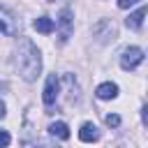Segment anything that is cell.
Instances as JSON below:
<instances>
[{
	"label": "cell",
	"mask_w": 148,
	"mask_h": 148,
	"mask_svg": "<svg viewBox=\"0 0 148 148\" xmlns=\"http://www.w3.org/2000/svg\"><path fill=\"white\" fill-rule=\"evenodd\" d=\"M72 30H74L72 9H69V7H62L60 14H58V37H60V44H65V42L72 37Z\"/></svg>",
	"instance_id": "cell-2"
},
{
	"label": "cell",
	"mask_w": 148,
	"mask_h": 148,
	"mask_svg": "<svg viewBox=\"0 0 148 148\" xmlns=\"http://www.w3.org/2000/svg\"><path fill=\"white\" fill-rule=\"evenodd\" d=\"M146 14H148V7H139L136 12H132L130 16H127V28H132V30H139L141 28V23H143V18H146Z\"/></svg>",
	"instance_id": "cell-9"
},
{
	"label": "cell",
	"mask_w": 148,
	"mask_h": 148,
	"mask_svg": "<svg viewBox=\"0 0 148 148\" xmlns=\"http://www.w3.org/2000/svg\"><path fill=\"white\" fill-rule=\"evenodd\" d=\"M141 60H143V51H141L139 46H130V49H125L123 56H120V67H123L125 72H130V69L139 67Z\"/></svg>",
	"instance_id": "cell-3"
},
{
	"label": "cell",
	"mask_w": 148,
	"mask_h": 148,
	"mask_svg": "<svg viewBox=\"0 0 148 148\" xmlns=\"http://www.w3.org/2000/svg\"><path fill=\"white\" fill-rule=\"evenodd\" d=\"M16 69L25 81H35L42 72V56L39 49L28 39L21 37L18 39V49H16Z\"/></svg>",
	"instance_id": "cell-1"
},
{
	"label": "cell",
	"mask_w": 148,
	"mask_h": 148,
	"mask_svg": "<svg viewBox=\"0 0 148 148\" xmlns=\"http://www.w3.org/2000/svg\"><path fill=\"white\" fill-rule=\"evenodd\" d=\"M141 120H143V125H148V104H143V109H141Z\"/></svg>",
	"instance_id": "cell-15"
},
{
	"label": "cell",
	"mask_w": 148,
	"mask_h": 148,
	"mask_svg": "<svg viewBox=\"0 0 148 148\" xmlns=\"http://www.w3.org/2000/svg\"><path fill=\"white\" fill-rule=\"evenodd\" d=\"M5 113H7V111H5V104L0 102V118H5Z\"/></svg>",
	"instance_id": "cell-16"
},
{
	"label": "cell",
	"mask_w": 148,
	"mask_h": 148,
	"mask_svg": "<svg viewBox=\"0 0 148 148\" xmlns=\"http://www.w3.org/2000/svg\"><path fill=\"white\" fill-rule=\"evenodd\" d=\"M49 134L56 136V139H60V141H67L69 139V127L65 123H51L49 125Z\"/></svg>",
	"instance_id": "cell-10"
},
{
	"label": "cell",
	"mask_w": 148,
	"mask_h": 148,
	"mask_svg": "<svg viewBox=\"0 0 148 148\" xmlns=\"http://www.w3.org/2000/svg\"><path fill=\"white\" fill-rule=\"evenodd\" d=\"M9 141H12V136H9L7 132L0 130V146H9Z\"/></svg>",
	"instance_id": "cell-14"
},
{
	"label": "cell",
	"mask_w": 148,
	"mask_h": 148,
	"mask_svg": "<svg viewBox=\"0 0 148 148\" xmlns=\"http://www.w3.org/2000/svg\"><path fill=\"white\" fill-rule=\"evenodd\" d=\"M92 35L99 39V42H109L116 37V25L109 21V18H99L95 25H92Z\"/></svg>",
	"instance_id": "cell-5"
},
{
	"label": "cell",
	"mask_w": 148,
	"mask_h": 148,
	"mask_svg": "<svg viewBox=\"0 0 148 148\" xmlns=\"http://www.w3.org/2000/svg\"><path fill=\"white\" fill-rule=\"evenodd\" d=\"M79 139H81L83 143H92V141L99 139V132H97V127H95L92 123H83L81 130H79Z\"/></svg>",
	"instance_id": "cell-8"
},
{
	"label": "cell",
	"mask_w": 148,
	"mask_h": 148,
	"mask_svg": "<svg viewBox=\"0 0 148 148\" xmlns=\"http://www.w3.org/2000/svg\"><path fill=\"white\" fill-rule=\"evenodd\" d=\"M0 32L2 35H9V37H14L18 32V25H16L14 14L9 9H5V7H0Z\"/></svg>",
	"instance_id": "cell-6"
},
{
	"label": "cell",
	"mask_w": 148,
	"mask_h": 148,
	"mask_svg": "<svg viewBox=\"0 0 148 148\" xmlns=\"http://www.w3.org/2000/svg\"><path fill=\"white\" fill-rule=\"evenodd\" d=\"M136 2H139V0H118V7H120V9H130V7L136 5Z\"/></svg>",
	"instance_id": "cell-13"
},
{
	"label": "cell",
	"mask_w": 148,
	"mask_h": 148,
	"mask_svg": "<svg viewBox=\"0 0 148 148\" xmlns=\"http://www.w3.org/2000/svg\"><path fill=\"white\" fill-rule=\"evenodd\" d=\"M32 28L37 32H42V35H49V32H53V21L49 16H39V18L32 21Z\"/></svg>",
	"instance_id": "cell-11"
},
{
	"label": "cell",
	"mask_w": 148,
	"mask_h": 148,
	"mask_svg": "<svg viewBox=\"0 0 148 148\" xmlns=\"http://www.w3.org/2000/svg\"><path fill=\"white\" fill-rule=\"evenodd\" d=\"M104 120H106L109 127H118V125H120V116H116V113H109Z\"/></svg>",
	"instance_id": "cell-12"
},
{
	"label": "cell",
	"mask_w": 148,
	"mask_h": 148,
	"mask_svg": "<svg viewBox=\"0 0 148 148\" xmlns=\"http://www.w3.org/2000/svg\"><path fill=\"white\" fill-rule=\"evenodd\" d=\"M95 95H97L99 99H116V97H118V86H116V83H111V81L99 83V86H97V90H95Z\"/></svg>",
	"instance_id": "cell-7"
},
{
	"label": "cell",
	"mask_w": 148,
	"mask_h": 148,
	"mask_svg": "<svg viewBox=\"0 0 148 148\" xmlns=\"http://www.w3.org/2000/svg\"><path fill=\"white\" fill-rule=\"evenodd\" d=\"M58 92H60V81H58V76H56V74H49V76H46V83H44V92H42L44 104H46V106L56 104Z\"/></svg>",
	"instance_id": "cell-4"
}]
</instances>
